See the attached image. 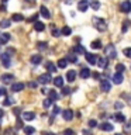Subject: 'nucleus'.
Returning a JSON list of instances; mask_svg holds the SVG:
<instances>
[{
  "label": "nucleus",
  "mask_w": 131,
  "mask_h": 135,
  "mask_svg": "<svg viewBox=\"0 0 131 135\" xmlns=\"http://www.w3.org/2000/svg\"><path fill=\"white\" fill-rule=\"evenodd\" d=\"M124 129L127 131V132H131V121L128 122V124H125V125H124Z\"/></svg>",
  "instance_id": "37998d69"
},
{
  "label": "nucleus",
  "mask_w": 131,
  "mask_h": 135,
  "mask_svg": "<svg viewBox=\"0 0 131 135\" xmlns=\"http://www.w3.org/2000/svg\"><path fill=\"white\" fill-rule=\"evenodd\" d=\"M90 46H92L93 49H100V48H101V42H100L99 40H96V41H93V42H92V45H90Z\"/></svg>",
  "instance_id": "393cba45"
},
{
  "label": "nucleus",
  "mask_w": 131,
  "mask_h": 135,
  "mask_svg": "<svg viewBox=\"0 0 131 135\" xmlns=\"http://www.w3.org/2000/svg\"><path fill=\"white\" fill-rule=\"evenodd\" d=\"M104 54H106V56H107V58H111V59H114V58L117 56L116 48H114V45H113V44H110V45H107V46H106V49H104Z\"/></svg>",
  "instance_id": "f03ea898"
},
{
  "label": "nucleus",
  "mask_w": 131,
  "mask_h": 135,
  "mask_svg": "<svg viewBox=\"0 0 131 135\" xmlns=\"http://www.w3.org/2000/svg\"><path fill=\"white\" fill-rule=\"evenodd\" d=\"M45 68L48 69V72H49V73H54V72H57V68H55V65H54L52 62H48V63L45 65Z\"/></svg>",
  "instance_id": "4be33fe9"
},
{
  "label": "nucleus",
  "mask_w": 131,
  "mask_h": 135,
  "mask_svg": "<svg viewBox=\"0 0 131 135\" xmlns=\"http://www.w3.org/2000/svg\"><path fill=\"white\" fill-rule=\"evenodd\" d=\"M34 28H35V31H44L45 25H44V23H41V21H35V23H34Z\"/></svg>",
  "instance_id": "a211bd4d"
},
{
  "label": "nucleus",
  "mask_w": 131,
  "mask_h": 135,
  "mask_svg": "<svg viewBox=\"0 0 131 135\" xmlns=\"http://www.w3.org/2000/svg\"><path fill=\"white\" fill-rule=\"evenodd\" d=\"M116 135H121V134H116Z\"/></svg>",
  "instance_id": "bf43d9fd"
},
{
  "label": "nucleus",
  "mask_w": 131,
  "mask_h": 135,
  "mask_svg": "<svg viewBox=\"0 0 131 135\" xmlns=\"http://www.w3.org/2000/svg\"><path fill=\"white\" fill-rule=\"evenodd\" d=\"M123 54H124L127 58H131V48H125L124 51H123Z\"/></svg>",
  "instance_id": "4c0bfd02"
},
{
  "label": "nucleus",
  "mask_w": 131,
  "mask_h": 135,
  "mask_svg": "<svg viewBox=\"0 0 131 135\" xmlns=\"http://www.w3.org/2000/svg\"><path fill=\"white\" fill-rule=\"evenodd\" d=\"M3 115H4V111H3V110H2V108H0V118H2Z\"/></svg>",
  "instance_id": "4d7b16f0"
},
{
  "label": "nucleus",
  "mask_w": 131,
  "mask_h": 135,
  "mask_svg": "<svg viewBox=\"0 0 131 135\" xmlns=\"http://www.w3.org/2000/svg\"><path fill=\"white\" fill-rule=\"evenodd\" d=\"M44 135H55V134H52V132H46V134H44Z\"/></svg>",
  "instance_id": "13d9d810"
},
{
  "label": "nucleus",
  "mask_w": 131,
  "mask_h": 135,
  "mask_svg": "<svg viewBox=\"0 0 131 135\" xmlns=\"http://www.w3.org/2000/svg\"><path fill=\"white\" fill-rule=\"evenodd\" d=\"M11 20H13V21H23V20H24V17L17 13V14H13V16H11Z\"/></svg>",
  "instance_id": "c85d7f7f"
},
{
  "label": "nucleus",
  "mask_w": 131,
  "mask_h": 135,
  "mask_svg": "<svg viewBox=\"0 0 131 135\" xmlns=\"http://www.w3.org/2000/svg\"><path fill=\"white\" fill-rule=\"evenodd\" d=\"M61 34H62V35H71V34H72V30L69 28V27H63L62 30H61Z\"/></svg>",
  "instance_id": "a878e982"
},
{
  "label": "nucleus",
  "mask_w": 131,
  "mask_h": 135,
  "mask_svg": "<svg viewBox=\"0 0 131 135\" xmlns=\"http://www.w3.org/2000/svg\"><path fill=\"white\" fill-rule=\"evenodd\" d=\"M51 80H52V78H51L49 73H42V75H40V78H38V82L41 84H48Z\"/></svg>",
  "instance_id": "7ed1b4c3"
},
{
  "label": "nucleus",
  "mask_w": 131,
  "mask_h": 135,
  "mask_svg": "<svg viewBox=\"0 0 131 135\" xmlns=\"http://www.w3.org/2000/svg\"><path fill=\"white\" fill-rule=\"evenodd\" d=\"M87 7H89V2H87V0H80V2L78 3L79 11H86Z\"/></svg>",
  "instance_id": "6e6552de"
},
{
  "label": "nucleus",
  "mask_w": 131,
  "mask_h": 135,
  "mask_svg": "<svg viewBox=\"0 0 131 135\" xmlns=\"http://www.w3.org/2000/svg\"><path fill=\"white\" fill-rule=\"evenodd\" d=\"M89 76H90V70H89L87 68H83V69L80 70V78H82V79H87Z\"/></svg>",
  "instance_id": "412c9836"
},
{
  "label": "nucleus",
  "mask_w": 131,
  "mask_h": 135,
  "mask_svg": "<svg viewBox=\"0 0 131 135\" xmlns=\"http://www.w3.org/2000/svg\"><path fill=\"white\" fill-rule=\"evenodd\" d=\"M41 91H42V93H44V94H46V93H48V89H45V87H44V89H42V90H41Z\"/></svg>",
  "instance_id": "6e6d98bb"
},
{
  "label": "nucleus",
  "mask_w": 131,
  "mask_h": 135,
  "mask_svg": "<svg viewBox=\"0 0 131 135\" xmlns=\"http://www.w3.org/2000/svg\"><path fill=\"white\" fill-rule=\"evenodd\" d=\"M54 84L57 87H62L63 86V78L62 76H57V78L54 79Z\"/></svg>",
  "instance_id": "f3484780"
},
{
  "label": "nucleus",
  "mask_w": 131,
  "mask_h": 135,
  "mask_svg": "<svg viewBox=\"0 0 131 135\" xmlns=\"http://www.w3.org/2000/svg\"><path fill=\"white\" fill-rule=\"evenodd\" d=\"M66 61H69V62H72V63H76V62H78V58H76L75 55H69V56L66 58Z\"/></svg>",
  "instance_id": "72a5a7b5"
},
{
  "label": "nucleus",
  "mask_w": 131,
  "mask_h": 135,
  "mask_svg": "<svg viewBox=\"0 0 131 135\" xmlns=\"http://www.w3.org/2000/svg\"><path fill=\"white\" fill-rule=\"evenodd\" d=\"M96 125H97V121L96 120H90V121H89V127H90V128H95Z\"/></svg>",
  "instance_id": "a19ab883"
},
{
  "label": "nucleus",
  "mask_w": 131,
  "mask_h": 135,
  "mask_svg": "<svg viewBox=\"0 0 131 135\" xmlns=\"http://www.w3.org/2000/svg\"><path fill=\"white\" fill-rule=\"evenodd\" d=\"M73 51H75L76 54H85V48H83L82 45H76L75 48H73Z\"/></svg>",
  "instance_id": "7c9ffc66"
},
{
  "label": "nucleus",
  "mask_w": 131,
  "mask_h": 135,
  "mask_svg": "<svg viewBox=\"0 0 131 135\" xmlns=\"http://www.w3.org/2000/svg\"><path fill=\"white\" fill-rule=\"evenodd\" d=\"M4 135H16V134H14V131H13L11 128H7L6 131H4Z\"/></svg>",
  "instance_id": "79ce46f5"
},
{
  "label": "nucleus",
  "mask_w": 131,
  "mask_h": 135,
  "mask_svg": "<svg viewBox=\"0 0 131 135\" xmlns=\"http://www.w3.org/2000/svg\"><path fill=\"white\" fill-rule=\"evenodd\" d=\"M24 89V83H21V82H17V83H13V86H11V90L17 93V91H21Z\"/></svg>",
  "instance_id": "9d476101"
},
{
  "label": "nucleus",
  "mask_w": 131,
  "mask_h": 135,
  "mask_svg": "<svg viewBox=\"0 0 131 135\" xmlns=\"http://www.w3.org/2000/svg\"><path fill=\"white\" fill-rule=\"evenodd\" d=\"M0 96H6V89L0 86Z\"/></svg>",
  "instance_id": "a18cd8bd"
},
{
  "label": "nucleus",
  "mask_w": 131,
  "mask_h": 135,
  "mask_svg": "<svg viewBox=\"0 0 131 135\" xmlns=\"http://www.w3.org/2000/svg\"><path fill=\"white\" fill-rule=\"evenodd\" d=\"M30 21H34V23H35V21H38V14H34L31 18H30Z\"/></svg>",
  "instance_id": "de8ad7c7"
},
{
  "label": "nucleus",
  "mask_w": 131,
  "mask_h": 135,
  "mask_svg": "<svg viewBox=\"0 0 131 135\" xmlns=\"http://www.w3.org/2000/svg\"><path fill=\"white\" fill-rule=\"evenodd\" d=\"M62 117H63V120L71 121L72 118H73V111H72V110H65V111L62 113Z\"/></svg>",
  "instance_id": "f8f14e48"
},
{
  "label": "nucleus",
  "mask_w": 131,
  "mask_h": 135,
  "mask_svg": "<svg viewBox=\"0 0 131 135\" xmlns=\"http://www.w3.org/2000/svg\"><path fill=\"white\" fill-rule=\"evenodd\" d=\"M97 65H99V68H101V69H106L107 68V63H109V61H107V58H100V59H97Z\"/></svg>",
  "instance_id": "ddd939ff"
},
{
  "label": "nucleus",
  "mask_w": 131,
  "mask_h": 135,
  "mask_svg": "<svg viewBox=\"0 0 131 135\" xmlns=\"http://www.w3.org/2000/svg\"><path fill=\"white\" fill-rule=\"evenodd\" d=\"M100 89L103 91H110V89H111V84L107 79H101L100 80Z\"/></svg>",
  "instance_id": "20e7f679"
},
{
  "label": "nucleus",
  "mask_w": 131,
  "mask_h": 135,
  "mask_svg": "<svg viewBox=\"0 0 131 135\" xmlns=\"http://www.w3.org/2000/svg\"><path fill=\"white\" fill-rule=\"evenodd\" d=\"M120 8H121L123 13H130V11H131V2H128V0H124V2L121 3Z\"/></svg>",
  "instance_id": "39448f33"
},
{
  "label": "nucleus",
  "mask_w": 131,
  "mask_h": 135,
  "mask_svg": "<svg viewBox=\"0 0 131 135\" xmlns=\"http://www.w3.org/2000/svg\"><path fill=\"white\" fill-rule=\"evenodd\" d=\"M10 25H11V23L8 20H2V21H0V27H2V28H8Z\"/></svg>",
  "instance_id": "bb28decb"
},
{
  "label": "nucleus",
  "mask_w": 131,
  "mask_h": 135,
  "mask_svg": "<svg viewBox=\"0 0 131 135\" xmlns=\"http://www.w3.org/2000/svg\"><path fill=\"white\" fill-rule=\"evenodd\" d=\"M18 111H20V108H14V110H13V113H14L16 115H18V114H20Z\"/></svg>",
  "instance_id": "3c124183"
},
{
  "label": "nucleus",
  "mask_w": 131,
  "mask_h": 135,
  "mask_svg": "<svg viewBox=\"0 0 131 135\" xmlns=\"http://www.w3.org/2000/svg\"><path fill=\"white\" fill-rule=\"evenodd\" d=\"M128 21H124V25H123V31H127V28H128Z\"/></svg>",
  "instance_id": "49530a36"
},
{
  "label": "nucleus",
  "mask_w": 131,
  "mask_h": 135,
  "mask_svg": "<svg viewBox=\"0 0 131 135\" xmlns=\"http://www.w3.org/2000/svg\"><path fill=\"white\" fill-rule=\"evenodd\" d=\"M40 13H41V16L44 17V18H49V17H51L48 8H46L45 6H41V7H40Z\"/></svg>",
  "instance_id": "2eb2a0df"
},
{
  "label": "nucleus",
  "mask_w": 131,
  "mask_h": 135,
  "mask_svg": "<svg viewBox=\"0 0 131 135\" xmlns=\"http://www.w3.org/2000/svg\"><path fill=\"white\" fill-rule=\"evenodd\" d=\"M62 93H63V94H69V93H71V89H69V87H63Z\"/></svg>",
  "instance_id": "c03bdc74"
},
{
  "label": "nucleus",
  "mask_w": 131,
  "mask_h": 135,
  "mask_svg": "<svg viewBox=\"0 0 131 135\" xmlns=\"http://www.w3.org/2000/svg\"><path fill=\"white\" fill-rule=\"evenodd\" d=\"M114 118H116V120H117L118 122H124V121H125V117L121 113H117V114H116V117H114Z\"/></svg>",
  "instance_id": "2f4dec72"
},
{
  "label": "nucleus",
  "mask_w": 131,
  "mask_h": 135,
  "mask_svg": "<svg viewBox=\"0 0 131 135\" xmlns=\"http://www.w3.org/2000/svg\"><path fill=\"white\" fill-rule=\"evenodd\" d=\"M86 61L90 63V65H95L97 62V58H96V55H93V54H86Z\"/></svg>",
  "instance_id": "4468645a"
},
{
  "label": "nucleus",
  "mask_w": 131,
  "mask_h": 135,
  "mask_svg": "<svg viewBox=\"0 0 131 135\" xmlns=\"http://www.w3.org/2000/svg\"><path fill=\"white\" fill-rule=\"evenodd\" d=\"M0 79H2V82H3L4 84H8V83H11V82H13L14 76H13L11 73H4V75H3Z\"/></svg>",
  "instance_id": "423d86ee"
},
{
  "label": "nucleus",
  "mask_w": 131,
  "mask_h": 135,
  "mask_svg": "<svg viewBox=\"0 0 131 135\" xmlns=\"http://www.w3.org/2000/svg\"><path fill=\"white\" fill-rule=\"evenodd\" d=\"M42 61V58L40 56V55H32L31 56V62L34 63V65H38V63H41Z\"/></svg>",
  "instance_id": "5701e85b"
},
{
  "label": "nucleus",
  "mask_w": 131,
  "mask_h": 135,
  "mask_svg": "<svg viewBox=\"0 0 131 135\" xmlns=\"http://www.w3.org/2000/svg\"><path fill=\"white\" fill-rule=\"evenodd\" d=\"M66 79H68V82H73V80L76 79V72L75 70H69L66 73Z\"/></svg>",
  "instance_id": "aec40b11"
},
{
  "label": "nucleus",
  "mask_w": 131,
  "mask_h": 135,
  "mask_svg": "<svg viewBox=\"0 0 131 135\" xmlns=\"http://www.w3.org/2000/svg\"><path fill=\"white\" fill-rule=\"evenodd\" d=\"M66 65H68V61H66V59H59V61H58V68H61V69L66 68Z\"/></svg>",
  "instance_id": "cd10ccee"
},
{
  "label": "nucleus",
  "mask_w": 131,
  "mask_h": 135,
  "mask_svg": "<svg viewBox=\"0 0 131 135\" xmlns=\"http://www.w3.org/2000/svg\"><path fill=\"white\" fill-rule=\"evenodd\" d=\"M90 6H92V8H93V10H97V8L100 7V3H99V2H92V4H90Z\"/></svg>",
  "instance_id": "58836bf2"
},
{
  "label": "nucleus",
  "mask_w": 131,
  "mask_h": 135,
  "mask_svg": "<svg viewBox=\"0 0 131 135\" xmlns=\"http://www.w3.org/2000/svg\"><path fill=\"white\" fill-rule=\"evenodd\" d=\"M116 69H117V73H123V72H124V69H125V66L123 65V63H118V65L116 66Z\"/></svg>",
  "instance_id": "473e14b6"
},
{
  "label": "nucleus",
  "mask_w": 131,
  "mask_h": 135,
  "mask_svg": "<svg viewBox=\"0 0 131 135\" xmlns=\"http://www.w3.org/2000/svg\"><path fill=\"white\" fill-rule=\"evenodd\" d=\"M3 2H6V0H3Z\"/></svg>",
  "instance_id": "052dcab7"
},
{
  "label": "nucleus",
  "mask_w": 131,
  "mask_h": 135,
  "mask_svg": "<svg viewBox=\"0 0 131 135\" xmlns=\"http://www.w3.org/2000/svg\"><path fill=\"white\" fill-rule=\"evenodd\" d=\"M62 135H75V132H73V129L68 128V129H65V131H63V134H62Z\"/></svg>",
  "instance_id": "ea45409f"
},
{
  "label": "nucleus",
  "mask_w": 131,
  "mask_h": 135,
  "mask_svg": "<svg viewBox=\"0 0 131 135\" xmlns=\"http://www.w3.org/2000/svg\"><path fill=\"white\" fill-rule=\"evenodd\" d=\"M59 113V107H54V114H58Z\"/></svg>",
  "instance_id": "864d4df0"
},
{
  "label": "nucleus",
  "mask_w": 131,
  "mask_h": 135,
  "mask_svg": "<svg viewBox=\"0 0 131 135\" xmlns=\"http://www.w3.org/2000/svg\"><path fill=\"white\" fill-rule=\"evenodd\" d=\"M3 104H4V105H11V104H13V100L10 99V97H6V99H4V101H3Z\"/></svg>",
  "instance_id": "e433bc0d"
},
{
  "label": "nucleus",
  "mask_w": 131,
  "mask_h": 135,
  "mask_svg": "<svg viewBox=\"0 0 131 135\" xmlns=\"http://www.w3.org/2000/svg\"><path fill=\"white\" fill-rule=\"evenodd\" d=\"M34 118H35V114H34V113H31V111L23 113V120L24 121H32Z\"/></svg>",
  "instance_id": "9b49d317"
},
{
  "label": "nucleus",
  "mask_w": 131,
  "mask_h": 135,
  "mask_svg": "<svg viewBox=\"0 0 131 135\" xmlns=\"http://www.w3.org/2000/svg\"><path fill=\"white\" fill-rule=\"evenodd\" d=\"M123 80H124V78H123V73H114V75H113V83L121 84Z\"/></svg>",
  "instance_id": "1a4fd4ad"
},
{
  "label": "nucleus",
  "mask_w": 131,
  "mask_h": 135,
  "mask_svg": "<svg viewBox=\"0 0 131 135\" xmlns=\"http://www.w3.org/2000/svg\"><path fill=\"white\" fill-rule=\"evenodd\" d=\"M93 24H95V27L99 30V31H106V28H107V24H106V21L103 18L95 17V18H93Z\"/></svg>",
  "instance_id": "f257e3e1"
},
{
  "label": "nucleus",
  "mask_w": 131,
  "mask_h": 135,
  "mask_svg": "<svg viewBox=\"0 0 131 135\" xmlns=\"http://www.w3.org/2000/svg\"><path fill=\"white\" fill-rule=\"evenodd\" d=\"M48 93H49V100L55 101V100L58 99V94H57V91H55V90H49Z\"/></svg>",
  "instance_id": "c756f323"
},
{
  "label": "nucleus",
  "mask_w": 131,
  "mask_h": 135,
  "mask_svg": "<svg viewBox=\"0 0 131 135\" xmlns=\"http://www.w3.org/2000/svg\"><path fill=\"white\" fill-rule=\"evenodd\" d=\"M100 129L101 131H113V125L110 122H103V124H100Z\"/></svg>",
  "instance_id": "6ab92c4d"
},
{
  "label": "nucleus",
  "mask_w": 131,
  "mask_h": 135,
  "mask_svg": "<svg viewBox=\"0 0 131 135\" xmlns=\"http://www.w3.org/2000/svg\"><path fill=\"white\" fill-rule=\"evenodd\" d=\"M23 129H24V134L25 135H32L34 132H35V129H34L32 127H24Z\"/></svg>",
  "instance_id": "b1692460"
},
{
  "label": "nucleus",
  "mask_w": 131,
  "mask_h": 135,
  "mask_svg": "<svg viewBox=\"0 0 131 135\" xmlns=\"http://www.w3.org/2000/svg\"><path fill=\"white\" fill-rule=\"evenodd\" d=\"M52 35H54V37H58V35H59V31L54 28V30H52Z\"/></svg>",
  "instance_id": "8fccbe9b"
},
{
  "label": "nucleus",
  "mask_w": 131,
  "mask_h": 135,
  "mask_svg": "<svg viewBox=\"0 0 131 135\" xmlns=\"http://www.w3.org/2000/svg\"><path fill=\"white\" fill-rule=\"evenodd\" d=\"M93 78H96V79H99V73H97V72H95V73H93Z\"/></svg>",
  "instance_id": "5fc2aeb1"
},
{
  "label": "nucleus",
  "mask_w": 131,
  "mask_h": 135,
  "mask_svg": "<svg viewBox=\"0 0 131 135\" xmlns=\"http://www.w3.org/2000/svg\"><path fill=\"white\" fill-rule=\"evenodd\" d=\"M8 41H10V34H7V32L0 34V44H6Z\"/></svg>",
  "instance_id": "dca6fc26"
},
{
  "label": "nucleus",
  "mask_w": 131,
  "mask_h": 135,
  "mask_svg": "<svg viewBox=\"0 0 131 135\" xmlns=\"http://www.w3.org/2000/svg\"><path fill=\"white\" fill-rule=\"evenodd\" d=\"M0 59H2V63H3L6 68L10 66V55H8V54H2Z\"/></svg>",
  "instance_id": "0eeeda50"
},
{
  "label": "nucleus",
  "mask_w": 131,
  "mask_h": 135,
  "mask_svg": "<svg viewBox=\"0 0 131 135\" xmlns=\"http://www.w3.org/2000/svg\"><path fill=\"white\" fill-rule=\"evenodd\" d=\"M37 46H38V49L44 51V49H46V42H38Z\"/></svg>",
  "instance_id": "c9c22d12"
},
{
  "label": "nucleus",
  "mask_w": 131,
  "mask_h": 135,
  "mask_svg": "<svg viewBox=\"0 0 131 135\" xmlns=\"http://www.w3.org/2000/svg\"><path fill=\"white\" fill-rule=\"evenodd\" d=\"M114 105H116V108H121V107H123V104H121V103H116Z\"/></svg>",
  "instance_id": "603ef678"
},
{
  "label": "nucleus",
  "mask_w": 131,
  "mask_h": 135,
  "mask_svg": "<svg viewBox=\"0 0 131 135\" xmlns=\"http://www.w3.org/2000/svg\"><path fill=\"white\" fill-rule=\"evenodd\" d=\"M42 105H44L45 108H48V107H51V105H52V100H49V99H46V100H44V103H42Z\"/></svg>",
  "instance_id": "f704fd0d"
},
{
  "label": "nucleus",
  "mask_w": 131,
  "mask_h": 135,
  "mask_svg": "<svg viewBox=\"0 0 131 135\" xmlns=\"http://www.w3.org/2000/svg\"><path fill=\"white\" fill-rule=\"evenodd\" d=\"M82 134H83V135H93L89 129H83V131H82Z\"/></svg>",
  "instance_id": "09e8293b"
}]
</instances>
